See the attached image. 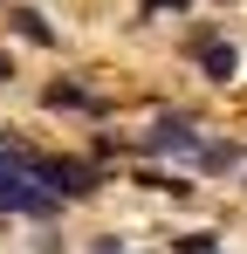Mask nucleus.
Returning a JSON list of instances; mask_svg holds the SVG:
<instances>
[{
    "label": "nucleus",
    "instance_id": "obj_8",
    "mask_svg": "<svg viewBox=\"0 0 247 254\" xmlns=\"http://www.w3.org/2000/svg\"><path fill=\"white\" fill-rule=\"evenodd\" d=\"M172 254H220V241H213V234H199V227H192V234H179V241H172Z\"/></svg>",
    "mask_w": 247,
    "mask_h": 254
},
{
    "label": "nucleus",
    "instance_id": "obj_2",
    "mask_svg": "<svg viewBox=\"0 0 247 254\" xmlns=\"http://www.w3.org/2000/svg\"><path fill=\"white\" fill-rule=\"evenodd\" d=\"M199 117H185V110H172V117H158V124L144 130V137H137V151H144V158H192V151H199Z\"/></svg>",
    "mask_w": 247,
    "mask_h": 254
},
{
    "label": "nucleus",
    "instance_id": "obj_7",
    "mask_svg": "<svg viewBox=\"0 0 247 254\" xmlns=\"http://www.w3.org/2000/svg\"><path fill=\"white\" fill-rule=\"evenodd\" d=\"M41 103H48V110H96V96H89L82 83H48Z\"/></svg>",
    "mask_w": 247,
    "mask_h": 254
},
{
    "label": "nucleus",
    "instance_id": "obj_11",
    "mask_svg": "<svg viewBox=\"0 0 247 254\" xmlns=\"http://www.w3.org/2000/svg\"><path fill=\"white\" fill-rule=\"evenodd\" d=\"M96 254H124V248H117V241H103V248H96Z\"/></svg>",
    "mask_w": 247,
    "mask_h": 254
},
{
    "label": "nucleus",
    "instance_id": "obj_4",
    "mask_svg": "<svg viewBox=\"0 0 247 254\" xmlns=\"http://www.w3.org/2000/svg\"><path fill=\"white\" fill-rule=\"evenodd\" d=\"M192 62L206 69V83H234L241 76V55H234V42H220V35H192Z\"/></svg>",
    "mask_w": 247,
    "mask_h": 254
},
{
    "label": "nucleus",
    "instance_id": "obj_6",
    "mask_svg": "<svg viewBox=\"0 0 247 254\" xmlns=\"http://www.w3.org/2000/svg\"><path fill=\"white\" fill-rule=\"evenodd\" d=\"M14 35L35 48H55V28H48V14H35V7H14Z\"/></svg>",
    "mask_w": 247,
    "mask_h": 254
},
{
    "label": "nucleus",
    "instance_id": "obj_5",
    "mask_svg": "<svg viewBox=\"0 0 247 254\" xmlns=\"http://www.w3.org/2000/svg\"><path fill=\"white\" fill-rule=\"evenodd\" d=\"M192 165H199V172H241V165H247V151H241V144H220V137H199Z\"/></svg>",
    "mask_w": 247,
    "mask_h": 254
},
{
    "label": "nucleus",
    "instance_id": "obj_1",
    "mask_svg": "<svg viewBox=\"0 0 247 254\" xmlns=\"http://www.w3.org/2000/svg\"><path fill=\"white\" fill-rule=\"evenodd\" d=\"M21 172L35 179L41 192H55V199H89V192H103V172L82 165V158H41V151H28Z\"/></svg>",
    "mask_w": 247,
    "mask_h": 254
},
{
    "label": "nucleus",
    "instance_id": "obj_9",
    "mask_svg": "<svg viewBox=\"0 0 247 254\" xmlns=\"http://www.w3.org/2000/svg\"><path fill=\"white\" fill-rule=\"evenodd\" d=\"M144 14H185V0H144Z\"/></svg>",
    "mask_w": 247,
    "mask_h": 254
},
{
    "label": "nucleus",
    "instance_id": "obj_10",
    "mask_svg": "<svg viewBox=\"0 0 247 254\" xmlns=\"http://www.w3.org/2000/svg\"><path fill=\"white\" fill-rule=\"evenodd\" d=\"M7 76H14V62H7V55H0V83H7Z\"/></svg>",
    "mask_w": 247,
    "mask_h": 254
},
{
    "label": "nucleus",
    "instance_id": "obj_3",
    "mask_svg": "<svg viewBox=\"0 0 247 254\" xmlns=\"http://www.w3.org/2000/svg\"><path fill=\"white\" fill-rule=\"evenodd\" d=\"M62 206L55 192H41L35 179H21V172H0V213H28V220H48V213Z\"/></svg>",
    "mask_w": 247,
    "mask_h": 254
}]
</instances>
